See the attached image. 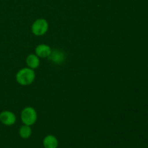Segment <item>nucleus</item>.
<instances>
[{
    "label": "nucleus",
    "instance_id": "f257e3e1",
    "mask_svg": "<svg viewBox=\"0 0 148 148\" xmlns=\"http://www.w3.org/2000/svg\"><path fill=\"white\" fill-rule=\"evenodd\" d=\"M36 78V73L34 69L30 68H23L16 74V81L20 85L26 86L33 83Z\"/></svg>",
    "mask_w": 148,
    "mask_h": 148
},
{
    "label": "nucleus",
    "instance_id": "f03ea898",
    "mask_svg": "<svg viewBox=\"0 0 148 148\" xmlns=\"http://www.w3.org/2000/svg\"><path fill=\"white\" fill-rule=\"evenodd\" d=\"M38 119L37 112L33 107H25L21 112L22 122L25 125L32 126L36 122Z\"/></svg>",
    "mask_w": 148,
    "mask_h": 148
},
{
    "label": "nucleus",
    "instance_id": "7ed1b4c3",
    "mask_svg": "<svg viewBox=\"0 0 148 148\" xmlns=\"http://www.w3.org/2000/svg\"><path fill=\"white\" fill-rule=\"evenodd\" d=\"M49 29V23L45 19H38L32 25V33L36 36H42L46 34Z\"/></svg>",
    "mask_w": 148,
    "mask_h": 148
},
{
    "label": "nucleus",
    "instance_id": "20e7f679",
    "mask_svg": "<svg viewBox=\"0 0 148 148\" xmlns=\"http://www.w3.org/2000/svg\"><path fill=\"white\" fill-rule=\"evenodd\" d=\"M16 116L10 111H4L0 113V121L6 126L14 125L16 122Z\"/></svg>",
    "mask_w": 148,
    "mask_h": 148
},
{
    "label": "nucleus",
    "instance_id": "39448f33",
    "mask_svg": "<svg viewBox=\"0 0 148 148\" xmlns=\"http://www.w3.org/2000/svg\"><path fill=\"white\" fill-rule=\"evenodd\" d=\"M49 59L56 64H62L65 61V54L60 50H53L49 56Z\"/></svg>",
    "mask_w": 148,
    "mask_h": 148
},
{
    "label": "nucleus",
    "instance_id": "423d86ee",
    "mask_svg": "<svg viewBox=\"0 0 148 148\" xmlns=\"http://www.w3.org/2000/svg\"><path fill=\"white\" fill-rule=\"evenodd\" d=\"M52 49L49 45L40 44L36 48V54L39 58H49Z\"/></svg>",
    "mask_w": 148,
    "mask_h": 148
},
{
    "label": "nucleus",
    "instance_id": "0eeeda50",
    "mask_svg": "<svg viewBox=\"0 0 148 148\" xmlns=\"http://www.w3.org/2000/svg\"><path fill=\"white\" fill-rule=\"evenodd\" d=\"M43 145L44 148H57L59 142L55 136L49 134L43 139Z\"/></svg>",
    "mask_w": 148,
    "mask_h": 148
},
{
    "label": "nucleus",
    "instance_id": "6e6552de",
    "mask_svg": "<svg viewBox=\"0 0 148 148\" xmlns=\"http://www.w3.org/2000/svg\"><path fill=\"white\" fill-rule=\"evenodd\" d=\"M26 64L30 69H37L40 65V59L36 54H29L26 58Z\"/></svg>",
    "mask_w": 148,
    "mask_h": 148
},
{
    "label": "nucleus",
    "instance_id": "1a4fd4ad",
    "mask_svg": "<svg viewBox=\"0 0 148 148\" xmlns=\"http://www.w3.org/2000/svg\"><path fill=\"white\" fill-rule=\"evenodd\" d=\"M19 134L23 139L30 138L32 134V129L30 126L25 125V124L21 126L19 130Z\"/></svg>",
    "mask_w": 148,
    "mask_h": 148
}]
</instances>
